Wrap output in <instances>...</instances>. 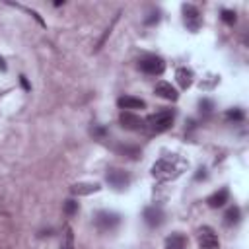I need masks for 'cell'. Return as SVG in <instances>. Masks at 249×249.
Here are the masks:
<instances>
[{
  "label": "cell",
  "mask_w": 249,
  "mask_h": 249,
  "mask_svg": "<svg viewBox=\"0 0 249 249\" xmlns=\"http://www.w3.org/2000/svg\"><path fill=\"white\" fill-rule=\"evenodd\" d=\"M185 167H187V161L181 160L177 154H171V156L160 158L152 165V175L158 181H173V179H177L185 171Z\"/></svg>",
  "instance_id": "obj_1"
},
{
  "label": "cell",
  "mask_w": 249,
  "mask_h": 249,
  "mask_svg": "<svg viewBox=\"0 0 249 249\" xmlns=\"http://www.w3.org/2000/svg\"><path fill=\"white\" fill-rule=\"evenodd\" d=\"M173 121H175V111L173 109H161V111H156L150 117H146L144 124L150 128V132L160 134V132L169 130L173 126Z\"/></svg>",
  "instance_id": "obj_2"
},
{
  "label": "cell",
  "mask_w": 249,
  "mask_h": 249,
  "mask_svg": "<svg viewBox=\"0 0 249 249\" xmlns=\"http://www.w3.org/2000/svg\"><path fill=\"white\" fill-rule=\"evenodd\" d=\"M138 68L144 72V74H150V76H160L163 74L165 70V62L161 56H156V54H146L138 60Z\"/></svg>",
  "instance_id": "obj_3"
},
{
  "label": "cell",
  "mask_w": 249,
  "mask_h": 249,
  "mask_svg": "<svg viewBox=\"0 0 249 249\" xmlns=\"http://www.w3.org/2000/svg\"><path fill=\"white\" fill-rule=\"evenodd\" d=\"M198 249H220V239L210 226H202L196 235Z\"/></svg>",
  "instance_id": "obj_4"
},
{
  "label": "cell",
  "mask_w": 249,
  "mask_h": 249,
  "mask_svg": "<svg viewBox=\"0 0 249 249\" xmlns=\"http://www.w3.org/2000/svg\"><path fill=\"white\" fill-rule=\"evenodd\" d=\"M119 224H121V216L115 214V212L101 210V212H97V216H95V226H97L99 231H111V230H115Z\"/></svg>",
  "instance_id": "obj_5"
},
{
  "label": "cell",
  "mask_w": 249,
  "mask_h": 249,
  "mask_svg": "<svg viewBox=\"0 0 249 249\" xmlns=\"http://www.w3.org/2000/svg\"><path fill=\"white\" fill-rule=\"evenodd\" d=\"M105 179H107V183H109L113 189H117V191L126 189L128 183H130V175H128L124 169H119V167H111V169H107Z\"/></svg>",
  "instance_id": "obj_6"
},
{
  "label": "cell",
  "mask_w": 249,
  "mask_h": 249,
  "mask_svg": "<svg viewBox=\"0 0 249 249\" xmlns=\"http://www.w3.org/2000/svg\"><path fill=\"white\" fill-rule=\"evenodd\" d=\"M183 10V19H185V25L191 29V31H198L200 25H202V18H200V12L196 6L193 4H183L181 6Z\"/></svg>",
  "instance_id": "obj_7"
},
{
  "label": "cell",
  "mask_w": 249,
  "mask_h": 249,
  "mask_svg": "<svg viewBox=\"0 0 249 249\" xmlns=\"http://www.w3.org/2000/svg\"><path fill=\"white\" fill-rule=\"evenodd\" d=\"M119 123H121L123 128L132 130V132H140V130L146 128L144 119H140V117L134 115L132 111H121V115H119Z\"/></svg>",
  "instance_id": "obj_8"
},
{
  "label": "cell",
  "mask_w": 249,
  "mask_h": 249,
  "mask_svg": "<svg viewBox=\"0 0 249 249\" xmlns=\"http://www.w3.org/2000/svg\"><path fill=\"white\" fill-rule=\"evenodd\" d=\"M163 218H165V214H163V210H161L160 206H148V208L144 210V222H146L150 228L161 226V224H163Z\"/></svg>",
  "instance_id": "obj_9"
},
{
  "label": "cell",
  "mask_w": 249,
  "mask_h": 249,
  "mask_svg": "<svg viewBox=\"0 0 249 249\" xmlns=\"http://www.w3.org/2000/svg\"><path fill=\"white\" fill-rule=\"evenodd\" d=\"M154 93H156V95H160L161 99H167V101H177V97H179L177 89H175V88H173L169 82H163V80L156 84Z\"/></svg>",
  "instance_id": "obj_10"
},
{
  "label": "cell",
  "mask_w": 249,
  "mask_h": 249,
  "mask_svg": "<svg viewBox=\"0 0 249 249\" xmlns=\"http://www.w3.org/2000/svg\"><path fill=\"white\" fill-rule=\"evenodd\" d=\"M117 105L123 109V111H130V109H144L146 107V101L140 99V97H132V95H123L117 99Z\"/></svg>",
  "instance_id": "obj_11"
},
{
  "label": "cell",
  "mask_w": 249,
  "mask_h": 249,
  "mask_svg": "<svg viewBox=\"0 0 249 249\" xmlns=\"http://www.w3.org/2000/svg\"><path fill=\"white\" fill-rule=\"evenodd\" d=\"M101 189V185L99 183H74L72 187H70V193L72 195H76V196H88V195H91V193H97Z\"/></svg>",
  "instance_id": "obj_12"
},
{
  "label": "cell",
  "mask_w": 249,
  "mask_h": 249,
  "mask_svg": "<svg viewBox=\"0 0 249 249\" xmlns=\"http://www.w3.org/2000/svg\"><path fill=\"white\" fill-rule=\"evenodd\" d=\"M228 198H230V191H228L226 187H222L220 191H216L214 195H210V196L206 198V202H208L210 208H220V206H224V204L228 202Z\"/></svg>",
  "instance_id": "obj_13"
},
{
  "label": "cell",
  "mask_w": 249,
  "mask_h": 249,
  "mask_svg": "<svg viewBox=\"0 0 249 249\" xmlns=\"http://www.w3.org/2000/svg\"><path fill=\"white\" fill-rule=\"evenodd\" d=\"M175 78H177V84H179L183 89H187V88H191V86H193V78H195V74H193V70H191V68L181 66V68H177Z\"/></svg>",
  "instance_id": "obj_14"
},
{
  "label": "cell",
  "mask_w": 249,
  "mask_h": 249,
  "mask_svg": "<svg viewBox=\"0 0 249 249\" xmlns=\"http://www.w3.org/2000/svg\"><path fill=\"white\" fill-rule=\"evenodd\" d=\"M165 249H187V237L181 231H173L165 239Z\"/></svg>",
  "instance_id": "obj_15"
},
{
  "label": "cell",
  "mask_w": 249,
  "mask_h": 249,
  "mask_svg": "<svg viewBox=\"0 0 249 249\" xmlns=\"http://www.w3.org/2000/svg\"><path fill=\"white\" fill-rule=\"evenodd\" d=\"M119 154H123V156H126V158H130V160H138L140 158V148L138 146H128V144H121V146H117L115 148Z\"/></svg>",
  "instance_id": "obj_16"
},
{
  "label": "cell",
  "mask_w": 249,
  "mask_h": 249,
  "mask_svg": "<svg viewBox=\"0 0 249 249\" xmlns=\"http://www.w3.org/2000/svg\"><path fill=\"white\" fill-rule=\"evenodd\" d=\"M239 218H241V212H239V208H237V206H231V208H228V212L224 214V222H226L228 226H233V224H237V222H239Z\"/></svg>",
  "instance_id": "obj_17"
},
{
  "label": "cell",
  "mask_w": 249,
  "mask_h": 249,
  "mask_svg": "<svg viewBox=\"0 0 249 249\" xmlns=\"http://www.w3.org/2000/svg\"><path fill=\"white\" fill-rule=\"evenodd\" d=\"M60 249H74V231H72V228H70V226H66V230H64Z\"/></svg>",
  "instance_id": "obj_18"
},
{
  "label": "cell",
  "mask_w": 249,
  "mask_h": 249,
  "mask_svg": "<svg viewBox=\"0 0 249 249\" xmlns=\"http://www.w3.org/2000/svg\"><path fill=\"white\" fill-rule=\"evenodd\" d=\"M64 212H66V216H74V214H78V202L76 200H72V198H68L66 202H64Z\"/></svg>",
  "instance_id": "obj_19"
},
{
  "label": "cell",
  "mask_w": 249,
  "mask_h": 249,
  "mask_svg": "<svg viewBox=\"0 0 249 249\" xmlns=\"http://www.w3.org/2000/svg\"><path fill=\"white\" fill-rule=\"evenodd\" d=\"M91 134H93L97 140H103V138L107 136V128H103V126H99V124H93V126H91Z\"/></svg>",
  "instance_id": "obj_20"
},
{
  "label": "cell",
  "mask_w": 249,
  "mask_h": 249,
  "mask_svg": "<svg viewBox=\"0 0 249 249\" xmlns=\"http://www.w3.org/2000/svg\"><path fill=\"white\" fill-rule=\"evenodd\" d=\"M222 21L226 23H235V12L233 10H222Z\"/></svg>",
  "instance_id": "obj_21"
},
{
  "label": "cell",
  "mask_w": 249,
  "mask_h": 249,
  "mask_svg": "<svg viewBox=\"0 0 249 249\" xmlns=\"http://www.w3.org/2000/svg\"><path fill=\"white\" fill-rule=\"evenodd\" d=\"M198 107H200V111H204V113H210V111L214 109V101L204 97V99H200V101H198Z\"/></svg>",
  "instance_id": "obj_22"
},
{
  "label": "cell",
  "mask_w": 249,
  "mask_h": 249,
  "mask_svg": "<svg viewBox=\"0 0 249 249\" xmlns=\"http://www.w3.org/2000/svg\"><path fill=\"white\" fill-rule=\"evenodd\" d=\"M226 119H230V121H243V111H239V109H230V111L226 113Z\"/></svg>",
  "instance_id": "obj_23"
},
{
  "label": "cell",
  "mask_w": 249,
  "mask_h": 249,
  "mask_svg": "<svg viewBox=\"0 0 249 249\" xmlns=\"http://www.w3.org/2000/svg\"><path fill=\"white\" fill-rule=\"evenodd\" d=\"M19 78H21V86H23L25 89H29V84H27V78H25V76H19Z\"/></svg>",
  "instance_id": "obj_24"
},
{
  "label": "cell",
  "mask_w": 249,
  "mask_h": 249,
  "mask_svg": "<svg viewBox=\"0 0 249 249\" xmlns=\"http://www.w3.org/2000/svg\"><path fill=\"white\" fill-rule=\"evenodd\" d=\"M0 68H2V70H6V64H4V60H2V58H0Z\"/></svg>",
  "instance_id": "obj_25"
}]
</instances>
